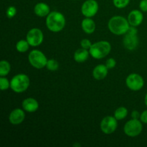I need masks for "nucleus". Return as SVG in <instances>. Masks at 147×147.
Returning a JSON list of instances; mask_svg holds the SVG:
<instances>
[{
    "label": "nucleus",
    "instance_id": "nucleus-1",
    "mask_svg": "<svg viewBox=\"0 0 147 147\" xmlns=\"http://www.w3.org/2000/svg\"><path fill=\"white\" fill-rule=\"evenodd\" d=\"M46 26L50 31L59 32L65 26V18L61 12L53 11L50 12L46 18Z\"/></svg>",
    "mask_w": 147,
    "mask_h": 147
},
{
    "label": "nucleus",
    "instance_id": "nucleus-2",
    "mask_svg": "<svg viewBox=\"0 0 147 147\" xmlns=\"http://www.w3.org/2000/svg\"><path fill=\"white\" fill-rule=\"evenodd\" d=\"M130 26L128 20L121 16H114L111 17L108 23V27L111 32L116 35L126 34Z\"/></svg>",
    "mask_w": 147,
    "mask_h": 147
},
{
    "label": "nucleus",
    "instance_id": "nucleus-3",
    "mask_svg": "<svg viewBox=\"0 0 147 147\" xmlns=\"http://www.w3.org/2000/svg\"><path fill=\"white\" fill-rule=\"evenodd\" d=\"M111 50V45L108 41H99L92 45L89 50L90 55L94 59L100 60L106 57Z\"/></svg>",
    "mask_w": 147,
    "mask_h": 147
},
{
    "label": "nucleus",
    "instance_id": "nucleus-4",
    "mask_svg": "<svg viewBox=\"0 0 147 147\" xmlns=\"http://www.w3.org/2000/svg\"><path fill=\"white\" fill-rule=\"evenodd\" d=\"M30 84V78L25 74H17L11 78L10 88L14 92L21 93L26 91Z\"/></svg>",
    "mask_w": 147,
    "mask_h": 147
},
{
    "label": "nucleus",
    "instance_id": "nucleus-5",
    "mask_svg": "<svg viewBox=\"0 0 147 147\" xmlns=\"http://www.w3.org/2000/svg\"><path fill=\"white\" fill-rule=\"evenodd\" d=\"M28 60L30 65L37 69H42L46 67L48 60L44 53L38 50H32L29 54Z\"/></svg>",
    "mask_w": 147,
    "mask_h": 147
},
{
    "label": "nucleus",
    "instance_id": "nucleus-6",
    "mask_svg": "<svg viewBox=\"0 0 147 147\" xmlns=\"http://www.w3.org/2000/svg\"><path fill=\"white\" fill-rule=\"evenodd\" d=\"M142 122L138 119H133L126 122L123 127V131L129 137H136L142 133Z\"/></svg>",
    "mask_w": 147,
    "mask_h": 147
},
{
    "label": "nucleus",
    "instance_id": "nucleus-7",
    "mask_svg": "<svg viewBox=\"0 0 147 147\" xmlns=\"http://www.w3.org/2000/svg\"><path fill=\"white\" fill-rule=\"evenodd\" d=\"M26 40L32 47H37L42 43L44 34L42 31L39 28H32L27 32Z\"/></svg>",
    "mask_w": 147,
    "mask_h": 147
},
{
    "label": "nucleus",
    "instance_id": "nucleus-8",
    "mask_svg": "<svg viewBox=\"0 0 147 147\" xmlns=\"http://www.w3.org/2000/svg\"><path fill=\"white\" fill-rule=\"evenodd\" d=\"M117 119L114 116H108L102 119L100 122V130L106 134H113L118 127Z\"/></svg>",
    "mask_w": 147,
    "mask_h": 147
},
{
    "label": "nucleus",
    "instance_id": "nucleus-9",
    "mask_svg": "<svg viewBox=\"0 0 147 147\" xmlns=\"http://www.w3.org/2000/svg\"><path fill=\"white\" fill-rule=\"evenodd\" d=\"M126 84L130 90L138 91L144 87V80L140 75L137 73H131L126 78Z\"/></svg>",
    "mask_w": 147,
    "mask_h": 147
},
{
    "label": "nucleus",
    "instance_id": "nucleus-10",
    "mask_svg": "<svg viewBox=\"0 0 147 147\" xmlns=\"http://www.w3.org/2000/svg\"><path fill=\"white\" fill-rule=\"evenodd\" d=\"M98 3L96 0H86L81 7V12L86 17H93L98 11Z\"/></svg>",
    "mask_w": 147,
    "mask_h": 147
},
{
    "label": "nucleus",
    "instance_id": "nucleus-11",
    "mask_svg": "<svg viewBox=\"0 0 147 147\" xmlns=\"http://www.w3.org/2000/svg\"><path fill=\"white\" fill-rule=\"evenodd\" d=\"M123 43L126 49L129 50H134L139 45L137 34H133L127 32L123 37Z\"/></svg>",
    "mask_w": 147,
    "mask_h": 147
},
{
    "label": "nucleus",
    "instance_id": "nucleus-12",
    "mask_svg": "<svg viewBox=\"0 0 147 147\" xmlns=\"http://www.w3.org/2000/svg\"><path fill=\"white\" fill-rule=\"evenodd\" d=\"M24 109H15L9 113V121L12 125H19L24 121L25 119V113Z\"/></svg>",
    "mask_w": 147,
    "mask_h": 147
},
{
    "label": "nucleus",
    "instance_id": "nucleus-13",
    "mask_svg": "<svg viewBox=\"0 0 147 147\" xmlns=\"http://www.w3.org/2000/svg\"><path fill=\"white\" fill-rule=\"evenodd\" d=\"M127 20L131 26L138 27L143 22L144 15L139 10H133L129 14Z\"/></svg>",
    "mask_w": 147,
    "mask_h": 147
},
{
    "label": "nucleus",
    "instance_id": "nucleus-14",
    "mask_svg": "<svg viewBox=\"0 0 147 147\" xmlns=\"http://www.w3.org/2000/svg\"><path fill=\"white\" fill-rule=\"evenodd\" d=\"M22 109L28 113H33L38 110L39 103L33 98H27L24 99L22 103Z\"/></svg>",
    "mask_w": 147,
    "mask_h": 147
},
{
    "label": "nucleus",
    "instance_id": "nucleus-15",
    "mask_svg": "<svg viewBox=\"0 0 147 147\" xmlns=\"http://www.w3.org/2000/svg\"><path fill=\"white\" fill-rule=\"evenodd\" d=\"M108 70H109V68L106 67V65H98L93 70V78L98 80H103L108 76Z\"/></svg>",
    "mask_w": 147,
    "mask_h": 147
},
{
    "label": "nucleus",
    "instance_id": "nucleus-16",
    "mask_svg": "<svg viewBox=\"0 0 147 147\" xmlns=\"http://www.w3.org/2000/svg\"><path fill=\"white\" fill-rule=\"evenodd\" d=\"M34 14L40 17H47L50 13V8L47 4L45 2H39L34 7Z\"/></svg>",
    "mask_w": 147,
    "mask_h": 147
},
{
    "label": "nucleus",
    "instance_id": "nucleus-17",
    "mask_svg": "<svg viewBox=\"0 0 147 147\" xmlns=\"http://www.w3.org/2000/svg\"><path fill=\"white\" fill-rule=\"evenodd\" d=\"M81 27L86 34H92L96 30V23L90 17H86L81 22Z\"/></svg>",
    "mask_w": 147,
    "mask_h": 147
},
{
    "label": "nucleus",
    "instance_id": "nucleus-18",
    "mask_svg": "<svg viewBox=\"0 0 147 147\" xmlns=\"http://www.w3.org/2000/svg\"><path fill=\"white\" fill-rule=\"evenodd\" d=\"M89 55H90V53H89L88 50H86L83 48L78 49L74 53V60L77 63H84L86 60L88 59Z\"/></svg>",
    "mask_w": 147,
    "mask_h": 147
},
{
    "label": "nucleus",
    "instance_id": "nucleus-19",
    "mask_svg": "<svg viewBox=\"0 0 147 147\" xmlns=\"http://www.w3.org/2000/svg\"><path fill=\"white\" fill-rule=\"evenodd\" d=\"M11 70L10 63L7 60H1L0 62V76L5 77L9 73Z\"/></svg>",
    "mask_w": 147,
    "mask_h": 147
},
{
    "label": "nucleus",
    "instance_id": "nucleus-20",
    "mask_svg": "<svg viewBox=\"0 0 147 147\" xmlns=\"http://www.w3.org/2000/svg\"><path fill=\"white\" fill-rule=\"evenodd\" d=\"M30 44L27 42V40H21L20 41H18L16 44V50L19 52V53H26L27 50H29V47H30Z\"/></svg>",
    "mask_w": 147,
    "mask_h": 147
},
{
    "label": "nucleus",
    "instance_id": "nucleus-21",
    "mask_svg": "<svg viewBox=\"0 0 147 147\" xmlns=\"http://www.w3.org/2000/svg\"><path fill=\"white\" fill-rule=\"evenodd\" d=\"M128 115V110L126 108L121 106L119 107L114 112V117L117 119L118 121L123 120Z\"/></svg>",
    "mask_w": 147,
    "mask_h": 147
},
{
    "label": "nucleus",
    "instance_id": "nucleus-22",
    "mask_svg": "<svg viewBox=\"0 0 147 147\" xmlns=\"http://www.w3.org/2000/svg\"><path fill=\"white\" fill-rule=\"evenodd\" d=\"M46 67L50 71H55L59 68V63L55 59H50L47 60Z\"/></svg>",
    "mask_w": 147,
    "mask_h": 147
},
{
    "label": "nucleus",
    "instance_id": "nucleus-23",
    "mask_svg": "<svg viewBox=\"0 0 147 147\" xmlns=\"http://www.w3.org/2000/svg\"><path fill=\"white\" fill-rule=\"evenodd\" d=\"M130 1L131 0H113V4L116 8L123 9L128 6Z\"/></svg>",
    "mask_w": 147,
    "mask_h": 147
},
{
    "label": "nucleus",
    "instance_id": "nucleus-24",
    "mask_svg": "<svg viewBox=\"0 0 147 147\" xmlns=\"http://www.w3.org/2000/svg\"><path fill=\"white\" fill-rule=\"evenodd\" d=\"M0 88L2 91L7 90L9 88H10V82L5 77L0 78Z\"/></svg>",
    "mask_w": 147,
    "mask_h": 147
},
{
    "label": "nucleus",
    "instance_id": "nucleus-25",
    "mask_svg": "<svg viewBox=\"0 0 147 147\" xmlns=\"http://www.w3.org/2000/svg\"><path fill=\"white\" fill-rule=\"evenodd\" d=\"M17 8L14 6H10L7 8V11H6V14H7V17L8 18H13L14 16L17 14Z\"/></svg>",
    "mask_w": 147,
    "mask_h": 147
},
{
    "label": "nucleus",
    "instance_id": "nucleus-26",
    "mask_svg": "<svg viewBox=\"0 0 147 147\" xmlns=\"http://www.w3.org/2000/svg\"><path fill=\"white\" fill-rule=\"evenodd\" d=\"M92 45L93 44L91 43V42L88 39H83L80 41V46H81L82 48L86 49V50H90Z\"/></svg>",
    "mask_w": 147,
    "mask_h": 147
},
{
    "label": "nucleus",
    "instance_id": "nucleus-27",
    "mask_svg": "<svg viewBox=\"0 0 147 147\" xmlns=\"http://www.w3.org/2000/svg\"><path fill=\"white\" fill-rule=\"evenodd\" d=\"M116 61L114 58H109L107 60H106V67H108L109 69H112L116 66Z\"/></svg>",
    "mask_w": 147,
    "mask_h": 147
},
{
    "label": "nucleus",
    "instance_id": "nucleus-28",
    "mask_svg": "<svg viewBox=\"0 0 147 147\" xmlns=\"http://www.w3.org/2000/svg\"><path fill=\"white\" fill-rule=\"evenodd\" d=\"M139 8L144 12H147V0H142L140 1Z\"/></svg>",
    "mask_w": 147,
    "mask_h": 147
},
{
    "label": "nucleus",
    "instance_id": "nucleus-29",
    "mask_svg": "<svg viewBox=\"0 0 147 147\" xmlns=\"http://www.w3.org/2000/svg\"><path fill=\"white\" fill-rule=\"evenodd\" d=\"M140 121L142 123L147 124V110L144 111H143L141 113Z\"/></svg>",
    "mask_w": 147,
    "mask_h": 147
},
{
    "label": "nucleus",
    "instance_id": "nucleus-30",
    "mask_svg": "<svg viewBox=\"0 0 147 147\" xmlns=\"http://www.w3.org/2000/svg\"><path fill=\"white\" fill-rule=\"evenodd\" d=\"M140 116L141 114L139 113V112L138 111H133L131 113V116L133 119H140Z\"/></svg>",
    "mask_w": 147,
    "mask_h": 147
},
{
    "label": "nucleus",
    "instance_id": "nucleus-31",
    "mask_svg": "<svg viewBox=\"0 0 147 147\" xmlns=\"http://www.w3.org/2000/svg\"><path fill=\"white\" fill-rule=\"evenodd\" d=\"M144 103H145V104H146V106H147V93H146V96H145V98H144Z\"/></svg>",
    "mask_w": 147,
    "mask_h": 147
},
{
    "label": "nucleus",
    "instance_id": "nucleus-32",
    "mask_svg": "<svg viewBox=\"0 0 147 147\" xmlns=\"http://www.w3.org/2000/svg\"><path fill=\"white\" fill-rule=\"evenodd\" d=\"M74 146H77V144H74ZM78 146H80V144H78Z\"/></svg>",
    "mask_w": 147,
    "mask_h": 147
}]
</instances>
